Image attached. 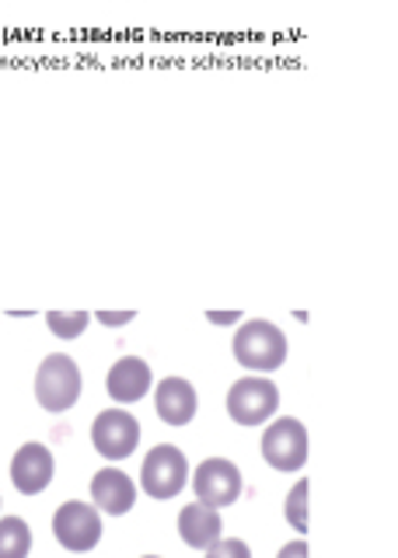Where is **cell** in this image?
<instances>
[{
    "label": "cell",
    "instance_id": "1",
    "mask_svg": "<svg viewBox=\"0 0 398 558\" xmlns=\"http://www.w3.org/2000/svg\"><path fill=\"white\" fill-rule=\"evenodd\" d=\"M287 336L280 325L266 318L241 322L234 331V360L252 374H273L287 363Z\"/></svg>",
    "mask_w": 398,
    "mask_h": 558
},
{
    "label": "cell",
    "instance_id": "2",
    "mask_svg": "<svg viewBox=\"0 0 398 558\" xmlns=\"http://www.w3.org/2000/svg\"><path fill=\"white\" fill-rule=\"evenodd\" d=\"M84 391V377L81 366L74 363V356L67 353H49L39 363L36 374V401L49 412V415H63L77 405V398Z\"/></svg>",
    "mask_w": 398,
    "mask_h": 558
},
{
    "label": "cell",
    "instance_id": "3",
    "mask_svg": "<svg viewBox=\"0 0 398 558\" xmlns=\"http://www.w3.org/2000/svg\"><path fill=\"white\" fill-rule=\"evenodd\" d=\"M224 405H228V415L238 426H263L276 415V409H280V388H276V384L263 374L241 377L231 384Z\"/></svg>",
    "mask_w": 398,
    "mask_h": 558
},
{
    "label": "cell",
    "instance_id": "4",
    "mask_svg": "<svg viewBox=\"0 0 398 558\" xmlns=\"http://www.w3.org/2000/svg\"><path fill=\"white\" fill-rule=\"evenodd\" d=\"M189 485V461L179 447H154L141 464V488L150 499H176Z\"/></svg>",
    "mask_w": 398,
    "mask_h": 558
},
{
    "label": "cell",
    "instance_id": "5",
    "mask_svg": "<svg viewBox=\"0 0 398 558\" xmlns=\"http://www.w3.org/2000/svg\"><path fill=\"white\" fill-rule=\"evenodd\" d=\"M53 537L71 555L95 551L101 541V513L92 502H77V499L63 502L53 513Z\"/></svg>",
    "mask_w": 398,
    "mask_h": 558
},
{
    "label": "cell",
    "instance_id": "6",
    "mask_svg": "<svg viewBox=\"0 0 398 558\" xmlns=\"http://www.w3.org/2000/svg\"><path fill=\"white\" fill-rule=\"evenodd\" d=\"M263 458L273 471H301L307 461V429L301 418H273L263 433Z\"/></svg>",
    "mask_w": 398,
    "mask_h": 558
},
{
    "label": "cell",
    "instance_id": "7",
    "mask_svg": "<svg viewBox=\"0 0 398 558\" xmlns=\"http://www.w3.org/2000/svg\"><path fill=\"white\" fill-rule=\"evenodd\" d=\"M241 485H245L241 482V471L228 458H206L193 471V493L203 506H210V510H224V506L238 502Z\"/></svg>",
    "mask_w": 398,
    "mask_h": 558
},
{
    "label": "cell",
    "instance_id": "8",
    "mask_svg": "<svg viewBox=\"0 0 398 558\" xmlns=\"http://www.w3.org/2000/svg\"><path fill=\"white\" fill-rule=\"evenodd\" d=\"M92 444L106 461H126L141 444V423L126 409H106L92 426Z\"/></svg>",
    "mask_w": 398,
    "mask_h": 558
},
{
    "label": "cell",
    "instance_id": "9",
    "mask_svg": "<svg viewBox=\"0 0 398 558\" xmlns=\"http://www.w3.org/2000/svg\"><path fill=\"white\" fill-rule=\"evenodd\" d=\"M57 475V461H53V450L43 447V444H25L14 450L11 458V482L19 488L22 496H39L49 488Z\"/></svg>",
    "mask_w": 398,
    "mask_h": 558
},
{
    "label": "cell",
    "instance_id": "10",
    "mask_svg": "<svg viewBox=\"0 0 398 558\" xmlns=\"http://www.w3.org/2000/svg\"><path fill=\"white\" fill-rule=\"evenodd\" d=\"M92 502L98 513L126 517L136 506V482L119 468H101L92 478Z\"/></svg>",
    "mask_w": 398,
    "mask_h": 558
},
{
    "label": "cell",
    "instance_id": "11",
    "mask_svg": "<svg viewBox=\"0 0 398 558\" xmlns=\"http://www.w3.org/2000/svg\"><path fill=\"white\" fill-rule=\"evenodd\" d=\"M154 409H158L161 423L168 426H189L196 418L200 409V395L185 377H165L158 388H154Z\"/></svg>",
    "mask_w": 398,
    "mask_h": 558
},
{
    "label": "cell",
    "instance_id": "12",
    "mask_svg": "<svg viewBox=\"0 0 398 558\" xmlns=\"http://www.w3.org/2000/svg\"><path fill=\"white\" fill-rule=\"evenodd\" d=\"M150 388H154L150 363L141 356H123L106 377V391H109V398L119 401V405H133V401H141Z\"/></svg>",
    "mask_w": 398,
    "mask_h": 558
},
{
    "label": "cell",
    "instance_id": "13",
    "mask_svg": "<svg viewBox=\"0 0 398 558\" xmlns=\"http://www.w3.org/2000/svg\"><path fill=\"white\" fill-rule=\"evenodd\" d=\"M179 537L185 541L189 548H196V551H206L210 545H217V541L224 537L220 510H210V506H203V502L182 506V513H179Z\"/></svg>",
    "mask_w": 398,
    "mask_h": 558
},
{
    "label": "cell",
    "instance_id": "14",
    "mask_svg": "<svg viewBox=\"0 0 398 558\" xmlns=\"http://www.w3.org/2000/svg\"><path fill=\"white\" fill-rule=\"evenodd\" d=\"M32 527L22 517H0V558H28Z\"/></svg>",
    "mask_w": 398,
    "mask_h": 558
},
{
    "label": "cell",
    "instance_id": "15",
    "mask_svg": "<svg viewBox=\"0 0 398 558\" xmlns=\"http://www.w3.org/2000/svg\"><path fill=\"white\" fill-rule=\"evenodd\" d=\"M88 322H92L88 311H49L46 314L49 331L60 336V339H81L84 328H88Z\"/></svg>",
    "mask_w": 398,
    "mask_h": 558
},
{
    "label": "cell",
    "instance_id": "16",
    "mask_svg": "<svg viewBox=\"0 0 398 558\" xmlns=\"http://www.w3.org/2000/svg\"><path fill=\"white\" fill-rule=\"evenodd\" d=\"M307 493H311V482L301 478L287 493V499H284V517H287V523L298 534H307Z\"/></svg>",
    "mask_w": 398,
    "mask_h": 558
},
{
    "label": "cell",
    "instance_id": "17",
    "mask_svg": "<svg viewBox=\"0 0 398 558\" xmlns=\"http://www.w3.org/2000/svg\"><path fill=\"white\" fill-rule=\"evenodd\" d=\"M203 558H252V551L241 537H220L217 545L206 548Z\"/></svg>",
    "mask_w": 398,
    "mask_h": 558
},
{
    "label": "cell",
    "instance_id": "18",
    "mask_svg": "<svg viewBox=\"0 0 398 558\" xmlns=\"http://www.w3.org/2000/svg\"><path fill=\"white\" fill-rule=\"evenodd\" d=\"M136 318V311H95V322H101L106 328H123Z\"/></svg>",
    "mask_w": 398,
    "mask_h": 558
},
{
    "label": "cell",
    "instance_id": "19",
    "mask_svg": "<svg viewBox=\"0 0 398 558\" xmlns=\"http://www.w3.org/2000/svg\"><path fill=\"white\" fill-rule=\"evenodd\" d=\"M241 318H245V314H241V311H206V322H210V325H238Z\"/></svg>",
    "mask_w": 398,
    "mask_h": 558
},
{
    "label": "cell",
    "instance_id": "20",
    "mask_svg": "<svg viewBox=\"0 0 398 558\" xmlns=\"http://www.w3.org/2000/svg\"><path fill=\"white\" fill-rule=\"evenodd\" d=\"M276 558H311L307 541H304V537H301V541H290V545L280 548V555H276Z\"/></svg>",
    "mask_w": 398,
    "mask_h": 558
},
{
    "label": "cell",
    "instance_id": "21",
    "mask_svg": "<svg viewBox=\"0 0 398 558\" xmlns=\"http://www.w3.org/2000/svg\"><path fill=\"white\" fill-rule=\"evenodd\" d=\"M144 558H161V555H144Z\"/></svg>",
    "mask_w": 398,
    "mask_h": 558
}]
</instances>
